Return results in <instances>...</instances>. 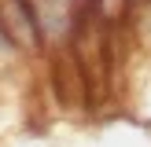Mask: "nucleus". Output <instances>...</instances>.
Wrapping results in <instances>:
<instances>
[{"instance_id": "4", "label": "nucleus", "mask_w": 151, "mask_h": 147, "mask_svg": "<svg viewBox=\"0 0 151 147\" xmlns=\"http://www.w3.org/2000/svg\"><path fill=\"white\" fill-rule=\"evenodd\" d=\"M118 29L133 37L137 51H151V0H125V15Z\"/></svg>"}, {"instance_id": "2", "label": "nucleus", "mask_w": 151, "mask_h": 147, "mask_svg": "<svg viewBox=\"0 0 151 147\" xmlns=\"http://www.w3.org/2000/svg\"><path fill=\"white\" fill-rule=\"evenodd\" d=\"M0 26H4L7 41L19 48L22 59L44 55L41 29H37V19H33V0H0Z\"/></svg>"}, {"instance_id": "1", "label": "nucleus", "mask_w": 151, "mask_h": 147, "mask_svg": "<svg viewBox=\"0 0 151 147\" xmlns=\"http://www.w3.org/2000/svg\"><path fill=\"white\" fill-rule=\"evenodd\" d=\"M81 15H85V0H33V19H37V29H41L44 55L63 51L74 41Z\"/></svg>"}, {"instance_id": "3", "label": "nucleus", "mask_w": 151, "mask_h": 147, "mask_svg": "<svg viewBox=\"0 0 151 147\" xmlns=\"http://www.w3.org/2000/svg\"><path fill=\"white\" fill-rule=\"evenodd\" d=\"M129 103L140 125H151V51H140V66L129 70Z\"/></svg>"}]
</instances>
